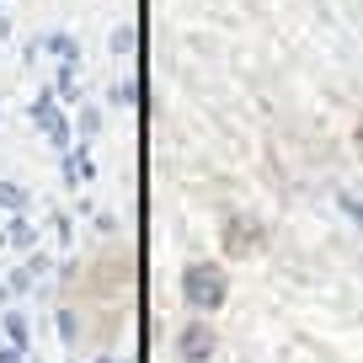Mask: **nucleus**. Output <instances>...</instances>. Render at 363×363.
<instances>
[{
    "label": "nucleus",
    "instance_id": "f257e3e1",
    "mask_svg": "<svg viewBox=\"0 0 363 363\" xmlns=\"http://www.w3.org/2000/svg\"><path fill=\"white\" fill-rule=\"evenodd\" d=\"M214 294H219V278L198 272V278H193V299H214Z\"/></svg>",
    "mask_w": 363,
    "mask_h": 363
}]
</instances>
